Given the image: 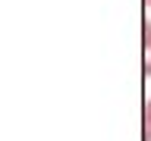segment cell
Returning a JSON list of instances; mask_svg holds the SVG:
<instances>
[{
    "label": "cell",
    "mask_w": 151,
    "mask_h": 141,
    "mask_svg": "<svg viewBox=\"0 0 151 141\" xmlns=\"http://www.w3.org/2000/svg\"><path fill=\"white\" fill-rule=\"evenodd\" d=\"M145 75H151V25H145Z\"/></svg>",
    "instance_id": "cell-1"
},
{
    "label": "cell",
    "mask_w": 151,
    "mask_h": 141,
    "mask_svg": "<svg viewBox=\"0 0 151 141\" xmlns=\"http://www.w3.org/2000/svg\"><path fill=\"white\" fill-rule=\"evenodd\" d=\"M148 6H151V0H148Z\"/></svg>",
    "instance_id": "cell-3"
},
{
    "label": "cell",
    "mask_w": 151,
    "mask_h": 141,
    "mask_svg": "<svg viewBox=\"0 0 151 141\" xmlns=\"http://www.w3.org/2000/svg\"><path fill=\"white\" fill-rule=\"evenodd\" d=\"M145 132H148V138H151V97L145 100Z\"/></svg>",
    "instance_id": "cell-2"
}]
</instances>
